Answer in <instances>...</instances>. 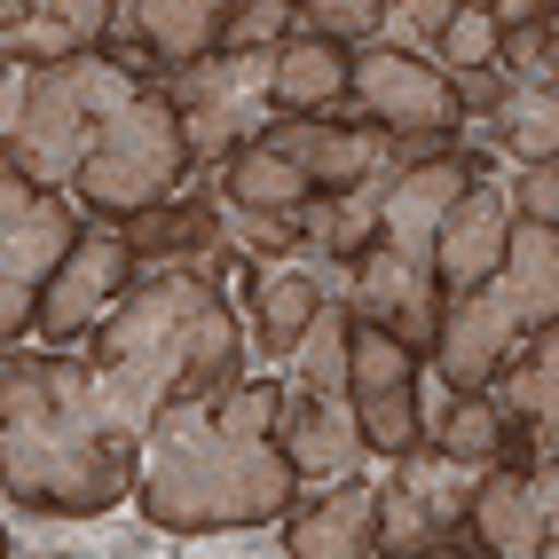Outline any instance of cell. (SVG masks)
I'll use <instances>...</instances> for the list:
<instances>
[{"label": "cell", "mask_w": 559, "mask_h": 559, "mask_svg": "<svg viewBox=\"0 0 559 559\" xmlns=\"http://www.w3.org/2000/svg\"><path fill=\"white\" fill-rule=\"evenodd\" d=\"M245 340L221 276L205 269H142L134 292L87 331V370L134 450L174 402H213L221 386L245 379Z\"/></svg>", "instance_id": "1"}, {"label": "cell", "mask_w": 559, "mask_h": 559, "mask_svg": "<svg viewBox=\"0 0 559 559\" xmlns=\"http://www.w3.org/2000/svg\"><path fill=\"white\" fill-rule=\"evenodd\" d=\"M142 450L110 426L95 394L87 355L63 347H9L0 370V480H9L16 512L40 520H95L119 497H134Z\"/></svg>", "instance_id": "2"}, {"label": "cell", "mask_w": 559, "mask_h": 559, "mask_svg": "<svg viewBox=\"0 0 559 559\" xmlns=\"http://www.w3.org/2000/svg\"><path fill=\"white\" fill-rule=\"evenodd\" d=\"M300 497L308 480L276 433H237L213 418V402H174L142 441L127 504L166 536H213V528H276Z\"/></svg>", "instance_id": "3"}, {"label": "cell", "mask_w": 559, "mask_h": 559, "mask_svg": "<svg viewBox=\"0 0 559 559\" xmlns=\"http://www.w3.org/2000/svg\"><path fill=\"white\" fill-rule=\"evenodd\" d=\"M151 71L119 63L110 48L95 56H71V63H9V151L40 190H71L95 151V134L110 110H127Z\"/></svg>", "instance_id": "4"}, {"label": "cell", "mask_w": 559, "mask_h": 559, "mask_svg": "<svg viewBox=\"0 0 559 559\" xmlns=\"http://www.w3.org/2000/svg\"><path fill=\"white\" fill-rule=\"evenodd\" d=\"M198 174V151H190V119H181V103L166 95V80H151L127 110H110L95 151L71 181V198H80L95 221H127L142 205H166L190 190Z\"/></svg>", "instance_id": "5"}, {"label": "cell", "mask_w": 559, "mask_h": 559, "mask_svg": "<svg viewBox=\"0 0 559 559\" xmlns=\"http://www.w3.org/2000/svg\"><path fill=\"white\" fill-rule=\"evenodd\" d=\"M87 213L71 190H40L16 158H0V331L9 347L40 340V300L80 252Z\"/></svg>", "instance_id": "6"}, {"label": "cell", "mask_w": 559, "mask_h": 559, "mask_svg": "<svg viewBox=\"0 0 559 559\" xmlns=\"http://www.w3.org/2000/svg\"><path fill=\"white\" fill-rule=\"evenodd\" d=\"M276 48H213L198 63L166 71V95L181 103L190 119V151H198V174H221L245 142H260L276 127Z\"/></svg>", "instance_id": "7"}, {"label": "cell", "mask_w": 559, "mask_h": 559, "mask_svg": "<svg viewBox=\"0 0 559 559\" xmlns=\"http://www.w3.org/2000/svg\"><path fill=\"white\" fill-rule=\"evenodd\" d=\"M489 465H465L450 450L418 441L409 457H394L379 473V504H386V544L379 551H489L473 528V489Z\"/></svg>", "instance_id": "8"}, {"label": "cell", "mask_w": 559, "mask_h": 559, "mask_svg": "<svg viewBox=\"0 0 559 559\" xmlns=\"http://www.w3.org/2000/svg\"><path fill=\"white\" fill-rule=\"evenodd\" d=\"M355 103H362L379 127H394V134L465 142L457 80H450L433 56H409V48H386V40H362V48H355Z\"/></svg>", "instance_id": "9"}, {"label": "cell", "mask_w": 559, "mask_h": 559, "mask_svg": "<svg viewBox=\"0 0 559 559\" xmlns=\"http://www.w3.org/2000/svg\"><path fill=\"white\" fill-rule=\"evenodd\" d=\"M134 276H142V252L127 245V229L119 221H87L80 252L63 260V276L40 300V340L48 347H87V331L134 292Z\"/></svg>", "instance_id": "10"}, {"label": "cell", "mask_w": 559, "mask_h": 559, "mask_svg": "<svg viewBox=\"0 0 559 559\" xmlns=\"http://www.w3.org/2000/svg\"><path fill=\"white\" fill-rule=\"evenodd\" d=\"M269 142L308 166V181H316L323 198H340V190H355V181H370V174H379V166L402 151V134L379 127L355 95L331 103V110H316V119H276Z\"/></svg>", "instance_id": "11"}, {"label": "cell", "mask_w": 559, "mask_h": 559, "mask_svg": "<svg viewBox=\"0 0 559 559\" xmlns=\"http://www.w3.org/2000/svg\"><path fill=\"white\" fill-rule=\"evenodd\" d=\"M347 308L370 316V323H386L394 340H409L418 355H433V347H441V316H450V292H441L433 260L402 252V245H386V237H370L362 260H355V300H347Z\"/></svg>", "instance_id": "12"}, {"label": "cell", "mask_w": 559, "mask_h": 559, "mask_svg": "<svg viewBox=\"0 0 559 559\" xmlns=\"http://www.w3.org/2000/svg\"><path fill=\"white\" fill-rule=\"evenodd\" d=\"M237 0H119V24H110V56L166 80V71L198 63L221 48Z\"/></svg>", "instance_id": "13"}, {"label": "cell", "mask_w": 559, "mask_h": 559, "mask_svg": "<svg viewBox=\"0 0 559 559\" xmlns=\"http://www.w3.org/2000/svg\"><path fill=\"white\" fill-rule=\"evenodd\" d=\"M512 221H520V205H512V174H480L473 190L457 198V213L441 221V237H433V276H441V292H480L497 269H504V245H512Z\"/></svg>", "instance_id": "14"}, {"label": "cell", "mask_w": 559, "mask_h": 559, "mask_svg": "<svg viewBox=\"0 0 559 559\" xmlns=\"http://www.w3.org/2000/svg\"><path fill=\"white\" fill-rule=\"evenodd\" d=\"M276 441L292 450L308 489H331L370 465V441H362V409L355 394H316V386H292L284 379V418H276Z\"/></svg>", "instance_id": "15"}, {"label": "cell", "mask_w": 559, "mask_h": 559, "mask_svg": "<svg viewBox=\"0 0 559 559\" xmlns=\"http://www.w3.org/2000/svg\"><path fill=\"white\" fill-rule=\"evenodd\" d=\"M520 347H528V323L504 308V292H497V276H489L480 292H457V300H450L433 362L450 370V386H457V394H480V386H497L504 370H512Z\"/></svg>", "instance_id": "16"}, {"label": "cell", "mask_w": 559, "mask_h": 559, "mask_svg": "<svg viewBox=\"0 0 559 559\" xmlns=\"http://www.w3.org/2000/svg\"><path fill=\"white\" fill-rule=\"evenodd\" d=\"M379 544H386V504L370 473H347L323 497H300L284 512V551L300 559H370Z\"/></svg>", "instance_id": "17"}, {"label": "cell", "mask_w": 559, "mask_h": 559, "mask_svg": "<svg viewBox=\"0 0 559 559\" xmlns=\"http://www.w3.org/2000/svg\"><path fill=\"white\" fill-rule=\"evenodd\" d=\"M489 174V158H473V151H433L418 158L394 190H386V213H379V237L402 245V252H418L433 260V237H441V221L457 213V198L473 190V181Z\"/></svg>", "instance_id": "18"}, {"label": "cell", "mask_w": 559, "mask_h": 559, "mask_svg": "<svg viewBox=\"0 0 559 559\" xmlns=\"http://www.w3.org/2000/svg\"><path fill=\"white\" fill-rule=\"evenodd\" d=\"M504 426H512V457L536 465V457H559V323L528 331V347L512 355V370L489 386Z\"/></svg>", "instance_id": "19"}, {"label": "cell", "mask_w": 559, "mask_h": 559, "mask_svg": "<svg viewBox=\"0 0 559 559\" xmlns=\"http://www.w3.org/2000/svg\"><path fill=\"white\" fill-rule=\"evenodd\" d=\"M355 95V40H340V32H292V40L276 48V119H316V110L347 103Z\"/></svg>", "instance_id": "20"}, {"label": "cell", "mask_w": 559, "mask_h": 559, "mask_svg": "<svg viewBox=\"0 0 559 559\" xmlns=\"http://www.w3.org/2000/svg\"><path fill=\"white\" fill-rule=\"evenodd\" d=\"M110 24H119V0H48L40 16L0 32V48H9V63H71L110 48Z\"/></svg>", "instance_id": "21"}, {"label": "cell", "mask_w": 559, "mask_h": 559, "mask_svg": "<svg viewBox=\"0 0 559 559\" xmlns=\"http://www.w3.org/2000/svg\"><path fill=\"white\" fill-rule=\"evenodd\" d=\"M473 528H480V544L504 551V559H544V504H536V480H528L520 457H504V465L480 473Z\"/></svg>", "instance_id": "22"}, {"label": "cell", "mask_w": 559, "mask_h": 559, "mask_svg": "<svg viewBox=\"0 0 559 559\" xmlns=\"http://www.w3.org/2000/svg\"><path fill=\"white\" fill-rule=\"evenodd\" d=\"M497 292H504V308L528 323V331L559 323V229H551V221H528V213L512 221V245H504Z\"/></svg>", "instance_id": "23"}, {"label": "cell", "mask_w": 559, "mask_h": 559, "mask_svg": "<svg viewBox=\"0 0 559 559\" xmlns=\"http://www.w3.org/2000/svg\"><path fill=\"white\" fill-rule=\"evenodd\" d=\"M213 190L229 198V205H245V213H308V205L323 198L316 181H308V166L292 158V151H276L269 134L245 142V151L213 174Z\"/></svg>", "instance_id": "24"}, {"label": "cell", "mask_w": 559, "mask_h": 559, "mask_svg": "<svg viewBox=\"0 0 559 559\" xmlns=\"http://www.w3.org/2000/svg\"><path fill=\"white\" fill-rule=\"evenodd\" d=\"M465 134L473 142H497L512 166H551L559 158V87L520 80L497 119H465Z\"/></svg>", "instance_id": "25"}, {"label": "cell", "mask_w": 559, "mask_h": 559, "mask_svg": "<svg viewBox=\"0 0 559 559\" xmlns=\"http://www.w3.org/2000/svg\"><path fill=\"white\" fill-rule=\"evenodd\" d=\"M433 450H450V457H465V465H504V457H512V426H504L497 394H489V386H480V394H457L450 426L433 433Z\"/></svg>", "instance_id": "26"}, {"label": "cell", "mask_w": 559, "mask_h": 559, "mask_svg": "<svg viewBox=\"0 0 559 559\" xmlns=\"http://www.w3.org/2000/svg\"><path fill=\"white\" fill-rule=\"evenodd\" d=\"M292 32H308V0H237L221 48H284Z\"/></svg>", "instance_id": "27"}, {"label": "cell", "mask_w": 559, "mask_h": 559, "mask_svg": "<svg viewBox=\"0 0 559 559\" xmlns=\"http://www.w3.org/2000/svg\"><path fill=\"white\" fill-rule=\"evenodd\" d=\"M497 48H504V24L480 9V0H465V9L450 16V32H441L433 63L441 71H480V63H497Z\"/></svg>", "instance_id": "28"}, {"label": "cell", "mask_w": 559, "mask_h": 559, "mask_svg": "<svg viewBox=\"0 0 559 559\" xmlns=\"http://www.w3.org/2000/svg\"><path fill=\"white\" fill-rule=\"evenodd\" d=\"M457 9H465V0H394L386 24H379V40L386 48H409V56H433Z\"/></svg>", "instance_id": "29"}, {"label": "cell", "mask_w": 559, "mask_h": 559, "mask_svg": "<svg viewBox=\"0 0 559 559\" xmlns=\"http://www.w3.org/2000/svg\"><path fill=\"white\" fill-rule=\"evenodd\" d=\"M394 0H308V24L316 32H340V40H379V24H386Z\"/></svg>", "instance_id": "30"}, {"label": "cell", "mask_w": 559, "mask_h": 559, "mask_svg": "<svg viewBox=\"0 0 559 559\" xmlns=\"http://www.w3.org/2000/svg\"><path fill=\"white\" fill-rule=\"evenodd\" d=\"M450 80H457V103H465V119H497V110L512 103V71L504 63H480V71H450Z\"/></svg>", "instance_id": "31"}, {"label": "cell", "mask_w": 559, "mask_h": 559, "mask_svg": "<svg viewBox=\"0 0 559 559\" xmlns=\"http://www.w3.org/2000/svg\"><path fill=\"white\" fill-rule=\"evenodd\" d=\"M512 205L528 221H551V229H559V158L551 166H520L512 174Z\"/></svg>", "instance_id": "32"}, {"label": "cell", "mask_w": 559, "mask_h": 559, "mask_svg": "<svg viewBox=\"0 0 559 559\" xmlns=\"http://www.w3.org/2000/svg\"><path fill=\"white\" fill-rule=\"evenodd\" d=\"M528 480H536V504H544V559H559V457H536Z\"/></svg>", "instance_id": "33"}, {"label": "cell", "mask_w": 559, "mask_h": 559, "mask_svg": "<svg viewBox=\"0 0 559 559\" xmlns=\"http://www.w3.org/2000/svg\"><path fill=\"white\" fill-rule=\"evenodd\" d=\"M480 9H489V16L512 32V24H544V16L559 9V0H480Z\"/></svg>", "instance_id": "34"}, {"label": "cell", "mask_w": 559, "mask_h": 559, "mask_svg": "<svg viewBox=\"0 0 559 559\" xmlns=\"http://www.w3.org/2000/svg\"><path fill=\"white\" fill-rule=\"evenodd\" d=\"M536 80L559 87V9H551V24H544V63H536Z\"/></svg>", "instance_id": "35"}, {"label": "cell", "mask_w": 559, "mask_h": 559, "mask_svg": "<svg viewBox=\"0 0 559 559\" xmlns=\"http://www.w3.org/2000/svg\"><path fill=\"white\" fill-rule=\"evenodd\" d=\"M48 9V0H0V16H9V24H24V16H40Z\"/></svg>", "instance_id": "36"}]
</instances>
